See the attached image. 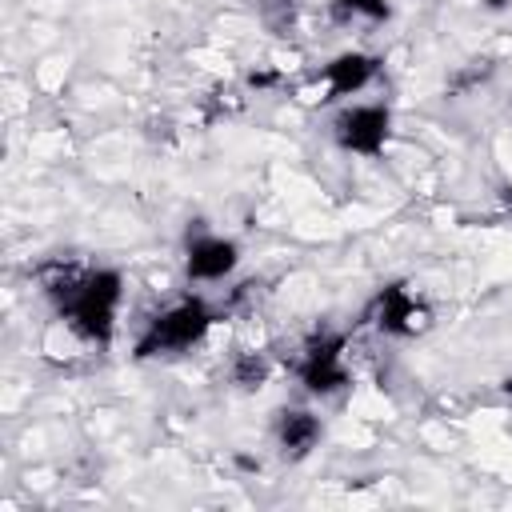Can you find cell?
Wrapping results in <instances>:
<instances>
[{"label":"cell","instance_id":"obj_9","mask_svg":"<svg viewBox=\"0 0 512 512\" xmlns=\"http://www.w3.org/2000/svg\"><path fill=\"white\" fill-rule=\"evenodd\" d=\"M272 380V360L268 352H240L232 360V384L240 392H260L264 384Z\"/></svg>","mask_w":512,"mask_h":512},{"label":"cell","instance_id":"obj_13","mask_svg":"<svg viewBox=\"0 0 512 512\" xmlns=\"http://www.w3.org/2000/svg\"><path fill=\"white\" fill-rule=\"evenodd\" d=\"M500 208L512 216V184H504V188H500Z\"/></svg>","mask_w":512,"mask_h":512},{"label":"cell","instance_id":"obj_14","mask_svg":"<svg viewBox=\"0 0 512 512\" xmlns=\"http://www.w3.org/2000/svg\"><path fill=\"white\" fill-rule=\"evenodd\" d=\"M480 4H484V8H488V12H504V8H508V4H512V0H480Z\"/></svg>","mask_w":512,"mask_h":512},{"label":"cell","instance_id":"obj_5","mask_svg":"<svg viewBox=\"0 0 512 512\" xmlns=\"http://www.w3.org/2000/svg\"><path fill=\"white\" fill-rule=\"evenodd\" d=\"M240 268V244L232 236H216V232H188L184 240V276L196 284H216L228 280Z\"/></svg>","mask_w":512,"mask_h":512},{"label":"cell","instance_id":"obj_3","mask_svg":"<svg viewBox=\"0 0 512 512\" xmlns=\"http://www.w3.org/2000/svg\"><path fill=\"white\" fill-rule=\"evenodd\" d=\"M344 348H348V336L344 332H316L308 336V344L300 348V360H296V380L308 396H336L340 388H348V364H344Z\"/></svg>","mask_w":512,"mask_h":512},{"label":"cell","instance_id":"obj_4","mask_svg":"<svg viewBox=\"0 0 512 512\" xmlns=\"http://www.w3.org/2000/svg\"><path fill=\"white\" fill-rule=\"evenodd\" d=\"M392 136V108L388 104H348L332 116V140L352 152L376 160Z\"/></svg>","mask_w":512,"mask_h":512},{"label":"cell","instance_id":"obj_8","mask_svg":"<svg viewBox=\"0 0 512 512\" xmlns=\"http://www.w3.org/2000/svg\"><path fill=\"white\" fill-rule=\"evenodd\" d=\"M376 72H380V56L360 52V48H348V52H336L320 68V80L328 84V100H344V96L364 92L376 80Z\"/></svg>","mask_w":512,"mask_h":512},{"label":"cell","instance_id":"obj_11","mask_svg":"<svg viewBox=\"0 0 512 512\" xmlns=\"http://www.w3.org/2000/svg\"><path fill=\"white\" fill-rule=\"evenodd\" d=\"M492 60H468V68H460L448 84H452V92H468V88H476V84H484L488 76H492Z\"/></svg>","mask_w":512,"mask_h":512},{"label":"cell","instance_id":"obj_2","mask_svg":"<svg viewBox=\"0 0 512 512\" xmlns=\"http://www.w3.org/2000/svg\"><path fill=\"white\" fill-rule=\"evenodd\" d=\"M216 312L208 308V300L200 296H184L176 304H168L164 312H156L148 320V328L136 340V360H152V356H180L192 352L196 344H204V336L212 332Z\"/></svg>","mask_w":512,"mask_h":512},{"label":"cell","instance_id":"obj_6","mask_svg":"<svg viewBox=\"0 0 512 512\" xmlns=\"http://www.w3.org/2000/svg\"><path fill=\"white\" fill-rule=\"evenodd\" d=\"M272 440H276V448H280V456L288 464H300V460H308L320 448L324 420L312 408H296V404L276 408V416H272Z\"/></svg>","mask_w":512,"mask_h":512},{"label":"cell","instance_id":"obj_7","mask_svg":"<svg viewBox=\"0 0 512 512\" xmlns=\"http://www.w3.org/2000/svg\"><path fill=\"white\" fill-rule=\"evenodd\" d=\"M368 320L384 336H412V332L424 328V304L412 296V288L404 280H392L376 292V300L368 308Z\"/></svg>","mask_w":512,"mask_h":512},{"label":"cell","instance_id":"obj_1","mask_svg":"<svg viewBox=\"0 0 512 512\" xmlns=\"http://www.w3.org/2000/svg\"><path fill=\"white\" fill-rule=\"evenodd\" d=\"M48 300L56 304L60 320L96 348H108L116 336V312L124 300V276L120 268H64L44 284Z\"/></svg>","mask_w":512,"mask_h":512},{"label":"cell","instance_id":"obj_10","mask_svg":"<svg viewBox=\"0 0 512 512\" xmlns=\"http://www.w3.org/2000/svg\"><path fill=\"white\" fill-rule=\"evenodd\" d=\"M332 16L336 20H368V24H384L392 16L388 0H332Z\"/></svg>","mask_w":512,"mask_h":512},{"label":"cell","instance_id":"obj_12","mask_svg":"<svg viewBox=\"0 0 512 512\" xmlns=\"http://www.w3.org/2000/svg\"><path fill=\"white\" fill-rule=\"evenodd\" d=\"M248 84L252 88H268V84H276V72H248Z\"/></svg>","mask_w":512,"mask_h":512}]
</instances>
